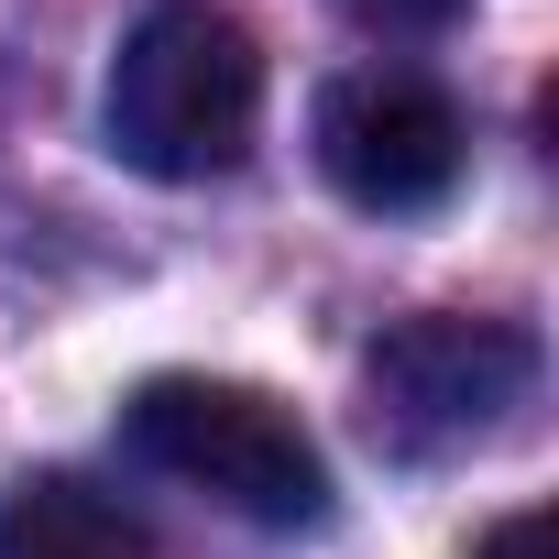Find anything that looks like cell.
Listing matches in <instances>:
<instances>
[{
	"instance_id": "obj_1",
	"label": "cell",
	"mask_w": 559,
	"mask_h": 559,
	"mask_svg": "<svg viewBox=\"0 0 559 559\" xmlns=\"http://www.w3.org/2000/svg\"><path fill=\"white\" fill-rule=\"evenodd\" d=\"M110 154L154 187H209L252 154L263 132V45L219 0H154L121 34L110 88H99Z\"/></svg>"
},
{
	"instance_id": "obj_2",
	"label": "cell",
	"mask_w": 559,
	"mask_h": 559,
	"mask_svg": "<svg viewBox=\"0 0 559 559\" xmlns=\"http://www.w3.org/2000/svg\"><path fill=\"white\" fill-rule=\"evenodd\" d=\"M121 450L187 493H209L241 526L297 537L330 515V461L297 428V406H274L263 384H219V373H154L121 406Z\"/></svg>"
},
{
	"instance_id": "obj_3",
	"label": "cell",
	"mask_w": 559,
	"mask_h": 559,
	"mask_svg": "<svg viewBox=\"0 0 559 559\" xmlns=\"http://www.w3.org/2000/svg\"><path fill=\"white\" fill-rule=\"evenodd\" d=\"M537 384V341L515 319H461V308H417L362 352V428L395 461H450L483 450Z\"/></svg>"
},
{
	"instance_id": "obj_4",
	"label": "cell",
	"mask_w": 559,
	"mask_h": 559,
	"mask_svg": "<svg viewBox=\"0 0 559 559\" xmlns=\"http://www.w3.org/2000/svg\"><path fill=\"white\" fill-rule=\"evenodd\" d=\"M308 143H319V176L352 209H373V219L439 209L461 187V165H472V132H461L450 88L417 78V67H352V78H330L319 110H308Z\"/></svg>"
},
{
	"instance_id": "obj_5",
	"label": "cell",
	"mask_w": 559,
	"mask_h": 559,
	"mask_svg": "<svg viewBox=\"0 0 559 559\" xmlns=\"http://www.w3.org/2000/svg\"><path fill=\"white\" fill-rule=\"evenodd\" d=\"M0 559H154V537L88 472H23L0 493Z\"/></svg>"
},
{
	"instance_id": "obj_6",
	"label": "cell",
	"mask_w": 559,
	"mask_h": 559,
	"mask_svg": "<svg viewBox=\"0 0 559 559\" xmlns=\"http://www.w3.org/2000/svg\"><path fill=\"white\" fill-rule=\"evenodd\" d=\"M472 559H559V526L526 504V515H504V526H483V548Z\"/></svg>"
},
{
	"instance_id": "obj_7",
	"label": "cell",
	"mask_w": 559,
	"mask_h": 559,
	"mask_svg": "<svg viewBox=\"0 0 559 559\" xmlns=\"http://www.w3.org/2000/svg\"><path fill=\"white\" fill-rule=\"evenodd\" d=\"M362 23H384V34H439V23H461L472 0H352Z\"/></svg>"
}]
</instances>
